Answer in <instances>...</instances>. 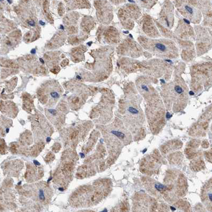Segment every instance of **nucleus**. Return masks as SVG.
<instances>
[{
  "label": "nucleus",
  "instance_id": "nucleus-12",
  "mask_svg": "<svg viewBox=\"0 0 212 212\" xmlns=\"http://www.w3.org/2000/svg\"><path fill=\"white\" fill-rule=\"evenodd\" d=\"M39 198L42 200H45V197L44 196V192L42 189L39 190Z\"/></svg>",
  "mask_w": 212,
  "mask_h": 212
},
{
  "label": "nucleus",
  "instance_id": "nucleus-17",
  "mask_svg": "<svg viewBox=\"0 0 212 212\" xmlns=\"http://www.w3.org/2000/svg\"><path fill=\"white\" fill-rule=\"evenodd\" d=\"M80 155L81 157L82 158H83V157H85V155H84L83 153H80Z\"/></svg>",
  "mask_w": 212,
  "mask_h": 212
},
{
  "label": "nucleus",
  "instance_id": "nucleus-7",
  "mask_svg": "<svg viewBox=\"0 0 212 212\" xmlns=\"http://www.w3.org/2000/svg\"><path fill=\"white\" fill-rule=\"evenodd\" d=\"M156 202L148 195L137 194L133 202L134 212L155 211Z\"/></svg>",
  "mask_w": 212,
  "mask_h": 212
},
{
  "label": "nucleus",
  "instance_id": "nucleus-22",
  "mask_svg": "<svg viewBox=\"0 0 212 212\" xmlns=\"http://www.w3.org/2000/svg\"><path fill=\"white\" fill-rule=\"evenodd\" d=\"M40 61L42 62V63H44V61H43V59H42V58H40Z\"/></svg>",
  "mask_w": 212,
  "mask_h": 212
},
{
  "label": "nucleus",
  "instance_id": "nucleus-21",
  "mask_svg": "<svg viewBox=\"0 0 212 212\" xmlns=\"http://www.w3.org/2000/svg\"><path fill=\"white\" fill-rule=\"evenodd\" d=\"M58 190H60V191H61V192H62V191H63V188H58Z\"/></svg>",
  "mask_w": 212,
  "mask_h": 212
},
{
  "label": "nucleus",
  "instance_id": "nucleus-4",
  "mask_svg": "<svg viewBox=\"0 0 212 212\" xmlns=\"http://www.w3.org/2000/svg\"><path fill=\"white\" fill-rule=\"evenodd\" d=\"M146 109L147 117L151 131L153 134H157L165 125V111L161 101L155 97L153 102L149 103Z\"/></svg>",
  "mask_w": 212,
  "mask_h": 212
},
{
  "label": "nucleus",
  "instance_id": "nucleus-14",
  "mask_svg": "<svg viewBox=\"0 0 212 212\" xmlns=\"http://www.w3.org/2000/svg\"><path fill=\"white\" fill-rule=\"evenodd\" d=\"M33 162H34V163L35 164V165H40V164L37 161H36V160H34V161H33Z\"/></svg>",
  "mask_w": 212,
  "mask_h": 212
},
{
  "label": "nucleus",
  "instance_id": "nucleus-20",
  "mask_svg": "<svg viewBox=\"0 0 212 212\" xmlns=\"http://www.w3.org/2000/svg\"><path fill=\"white\" fill-rule=\"evenodd\" d=\"M39 23H40V24L42 25H44V24H45V23H43V21H40Z\"/></svg>",
  "mask_w": 212,
  "mask_h": 212
},
{
  "label": "nucleus",
  "instance_id": "nucleus-3",
  "mask_svg": "<svg viewBox=\"0 0 212 212\" xmlns=\"http://www.w3.org/2000/svg\"><path fill=\"white\" fill-rule=\"evenodd\" d=\"M126 113L129 129L134 135L135 138L141 139V137L144 136V114L139 104L135 99H132V97L131 101L126 104Z\"/></svg>",
  "mask_w": 212,
  "mask_h": 212
},
{
  "label": "nucleus",
  "instance_id": "nucleus-11",
  "mask_svg": "<svg viewBox=\"0 0 212 212\" xmlns=\"http://www.w3.org/2000/svg\"><path fill=\"white\" fill-rule=\"evenodd\" d=\"M205 156L206 159L212 163V149L206 151L205 153Z\"/></svg>",
  "mask_w": 212,
  "mask_h": 212
},
{
  "label": "nucleus",
  "instance_id": "nucleus-25",
  "mask_svg": "<svg viewBox=\"0 0 212 212\" xmlns=\"http://www.w3.org/2000/svg\"></svg>",
  "mask_w": 212,
  "mask_h": 212
},
{
  "label": "nucleus",
  "instance_id": "nucleus-2",
  "mask_svg": "<svg viewBox=\"0 0 212 212\" xmlns=\"http://www.w3.org/2000/svg\"><path fill=\"white\" fill-rule=\"evenodd\" d=\"M165 106L169 111L179 112L187 105L188 95L186 85L180 81H175L167 87L163 93Z\"/></svg>",
  "mask_w": 212,
  "mask_h": 212
},
{
  "label": "nucleus",
  "instance_id": "nucleus-18",
  "mask_svg": "<svg viewBox=\"0 0 212 212\" xmlns=\"http://www.w3.org/2000/svg\"><path fill=\"white\" fill-rule=\"evenodd\" d=\"M36 53V50H31V53H32V54H35V53Z\"/></svg>",
  "mask_w": 212,
  "mask_h": 212
},
{
  "label": "nucleus",
  "instance_id": "nucleus-15",
  "mask_svg": "<svg viewBox=\"0 0 212 212\" xmlns=\"http://www.w3.org/2000/svg\"><path fill=\"white\" fill-rule=\"evenodd\" d=\"M141 2L144 3H148L149 2V0H140Z\"/></svg>",
  "mask_w": 212,
  "mask_h": 212
},
{
  "label": "nucleus",
  "instance_id": "nucleus-13",
  "mask_svg": "<svg viewBox=\"0 0 212 212\" xmlns=\"http://www.w3.org/2000/svg\"><path fill=\"white\" fill-rule=\"evenodd\" d=\"M48 111H49V112H50V113L52 114H55V113H56V110H53V109H51V110H49Z\"/></svg>",
  "mask_w": 212,
  "mask_h": 212
},
{
  "label": "nucleus",
  "instance_id": "nucleus-8",
  "mask_svg": "<svg viewBox=\"0 0 212 212\" xmlns=\"http://www.w3.org/2000/svg\"><path fill=\"white\" fill-rule=\"evenodd\" d=\"M156 153L145 157L144 161L140 165V171L146 174H153L154 172L159 170L161 163V158L159 154Z\"/></svg>",
  "mask_w": 212,
  "mask_h": 212
},
{
  "label": "nucleus",
  "instance_id": "nucleus-10",
  "mask_svg": "<svg viewBox=\"0 0 212 212\" xmlns=\"http://www.w3.org/2000/svg\"><path fill=\"white\" fill-rule=\"evenodd\" d=\"M111 133L120 139H124L126 137V135L124 132L118 130H112L111 131Z\"/></svg>",
  "mask_w": 212,
  "mask_h": 212
},
{
  "label": "nucleus",
  "instance_id": "nucleus-5",
  "mask_svg": "<svg viewBox=\"0 0 212 212\" xmlns=\"http://www.w3.org/2000/svg\"><path fill=\"white\" fill-rule=\"evenodd\" d=\"M194 84L197 83L200 88H207L212 85V62H205L196 66Z\"/></svg>",
  "mask_w": 212,
  "mask_h": 212
},
{
  "label": "nucleus",
  "instance_id": "nucleus-9",
  "mask_svg": "<svg viewBox=\"0 0 212 212\" xmlns=\"http://www.w3.org/2000/svg\"><path fill=\"white\" fill-rule=\"evenodd\" d=\"M201 200L206 210L212 212V178L206 182L202 187Z\"/></svg>",
  "mask_w": 212,
  "mask_h": 212
},
{
  "label": "nucleus",
  "instance_id": "nucleus-1",
  "mask_svg": "<svg viewBox=\"0 0 212 212\" xmlns=\"http://www.w3.org/2000/svg\"><path fill=\"white\" fill-rule=\"evenodd\" d=\"M146 187L155 196H161L167 202L172 203L186 194L188 184L183 174L174 171L166 175L163 184L149 178Z\"/></svg>",
  "mask_w": 212,
  "mask_h": 212
},
{
  "label": "nucleus",
  "instance_id": "nucleus-6",
  "mask_svg": "<svg viewBox=\"0 0 212 212\" xmlns=\"http://www.w3.org/2000/svg\"><path fill=\"white\" fill-rule=\"evenodd\" d=\"M144 40V39H143ZM145 41L144 46L147 50L152 51L154 53L163 54L166 56H174L177 54L175 45L171 41L167 40H149V43Z\"/></svg>",
  "mask_w": 212,
  "mask_h": 212
},
{
  "label": "nucleus",
  "instance_id": "nucleus-23",
  "mask_svg": "<svg viewBox=\"0 0 212 212\" xmlns=\"http://www.w3.org/2000/svg\"><path fill=\"white\" fill-rule=\"evenodd\" d=\"M6 131H7V132H9V129H7V130H6Z\"/></svg>",
  "mask_w": 212,
  "mask_h": 212
},
{
  "label": "nucleus",
  "instance_id": "nucleus-24",
  "mask_svg": "<svg viewBox=\"0 0 212 212\" xmlns=\"http://www.w3.org/2000/svg\"><path fill=\"white\" fill-rule=\"evenodd\" d=\"M51 179H52V177H51V178H50V179L48 180V182L50 181V180H51Z\"/></svg>",
  "mask_w": 212,
  "mask_h": 212
},
{
  "label": "nucleus",
  "instance_id": "nucleus-16",
  "mask_svg": "<svg viewBox=\"0 0 212 212\" xmlns=\"http://www.w3.org/2000/svg\"><path fill=\"white\" fill-rule=\"evenodd\" d=\"M29 25L31 26H34V21H31V22H29Z\"/></svg>",
  "mask_w": 212,
  "mask_h": 212
},
{
  "label": "nucleus",
  "instance_id": "nucleus-19",
  "mask_svg": "<svg viewBox=\"0 0 212 212\" xmlns=\"http://www.w3.org/2000/svg\"><path fill=\"white\" fill-rule=\"evenodd\" d=\"M46 140H47V142H49V141H50V137H48V138H47V139H46Z\"/></svg>",
  "mask_w": 212,
  "mask_h": 212
}]
</instances>
